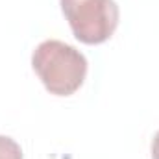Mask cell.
<instances>
[{
	"label": "cell",
	"instance_id": "cell-2",
	"mask_svg": "<svg viewBox=\"0 0 159 159\" xmlns=\"http://www.w3.org/2000/svg\"><path fill=\"white\" fill-rule=\"evenodd\" d=\"M61 11L83 44H102L119 26V6L115 0H59Z\"/></svg>",
	"mask_w": 159,
	"mask_h": 159
},
{
	"label": "cell",
	"instance_id": "cell-3",
	"mask_svg": "<svg viewBox=\"0 0 159 159\" xmlns=\"http://www.w3.org/2000/svg\"><path fill=\"white\" fill-rule=\"evenodd\" d=\"M0 159H22V150L11 137L0 135Z\"/></svg>",
	"mask_w": 159,
	"mask_h": 159
},
{
	"label": "cell",
	"instance_id": "cell-4",
	"mask_svg": "<svg viewBox=\"0 0 159 159\" xmlns=\"http://www.w3.org/2000/svg\"><path fill=\"white\" fill-rule=\"evenodd\" d=\"M152 159H159V131L152 141Z\"/></svg>",
	"mask_w": 159,
	"mask_h": 159
},
{
	"label": "cell",
	"instance_id": "cell-1",
	"mask_svg": "<svg viewBox=\"0 0 159 159\" xmlns=\"http://www.w3.org/2000/svg\"><path fill=\"white\" fill-rule=\"evenodd\" d=\"M32 67L50 94L70 96L83 85L87 59L74 46L57 39L43 41L32 54Z\"/></svg>",
	"mask_w": 159,
	"mask_h": 159
}]
</instances>
